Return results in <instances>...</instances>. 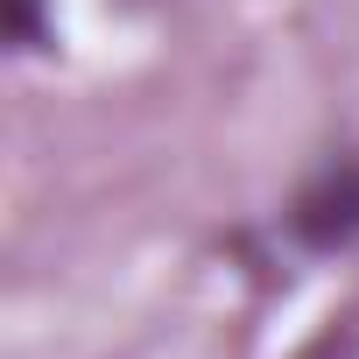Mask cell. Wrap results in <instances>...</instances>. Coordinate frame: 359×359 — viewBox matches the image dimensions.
Wrapping results in <instances>:
<instances>
[{"mask_svg": "<svg viewBox=\"0 0 359 359\" xmlns=\"http://www.w3.org/2000/svg\"><path fill=\"white\" fill-rule=\"evenodd\" d=\"M8 36L22 50H43V15H36V0H8Z\"/></svg>", "mask_w": 359, "mask_h": 359, "instance_id": "7a4b0ae2", "label": "cell"}, {"mask_svg": "<svg viewBox=\"0 0 359 359\" xmlns=\"http://www.w3.org/2000/svg\"><path fill=\"white\" fill-rule=\"evenodd\" d=\"M289 233L317 254H338L359 240V155H331L289 198Z\"/></svg>", "mask_w": 359, "mask_h": 359, "instance_id": "6da1fadb", "label": "cell"}]
</instances>
